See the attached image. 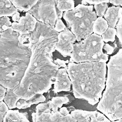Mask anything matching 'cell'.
<instances>
[{
  "label": "cell",
  "instance_id": "cell-32",
  "mask_svg": "<svg viewBox=\"0 0 122 122\" xmlns=\"http://www.w3.org/2000/svg\"><path fill=\"white\" fill-rule=\"evenodd\" d=\"M61 114L63 115H67V114L69 113V111L68 110L67 108L65 107H61L60 108V110L59 111Z\"/></svg>",
  "mask_w": 122,
  "mask_h": 122
},
{
  "label": "cell",
  "instance_id": "cell-13",
  "mask_svg": "<svg viewBox=\"0 0 122 122\" xmlns=\"http://www.w3.org/2000/svg\"><path fill=\"white\" fill-rule=\"evenodd\" d=\"M122 9L121 6H112L108 8L104 15L109 27L115 28L120 18L122 17Z\"/></svg>",
  "mask_w": 122,
  "mask_h": 122
},
{
  "label": "cell",
  "instance_id": "cell-18",
  "mask_svg": "<svg viewBox=\"0 0 122 122\" xmlns=\"http://www.w3.org/2000/svg\"><path fill=\"white\" fill-rule=\"evenodd\" d=\"M20 98L14 93L12 89H6L5 96L3 100L7 105L8 108L12 109L16 108V103Z\"/></svg>",
  "mask_w": 122,
  "mask_h": 122
},
{
  "label": "cell",
  "instance_id": "cell-24",
  "mask_svg": "<svg viewBox=\"0 0 122 122\" xmlns=\"http://www.w3.org/2000/svg\"><path fill=\"white\" fill-rule=\"evenodd\" d=\"M11 22L10 18L7 16L0 17V32L6 30L11 26Z\"/></svg>",
  "mask_w": 122,
  "mask_h": 122
},
{
  "label": "cell",
  "instance_id": "cell-29",
  "mask_svg": "<svg viewBox=\"0 0 122 122\" xmlns=\"http://www.w3.org/2000/svg\"><path fill=\"white\" fill-rule=\"evenodd\" d=\"M82 0L85 1L86 3H88L92 5L99 4L102 2H106V3L109 2V0Z\"/></svg>",
  "mask_w": 122,
  "mask_h": 122
},
{
  "label": "cell",
  "instance_id": "cell-8",
  "mask_svg": "<svg viewBox=\"0 0 122 122\" xmlns=\"http://www.w3.org/2000/svg\"><path fill=\"white\" fill-rule=\"evenodd\" d=\"M76 41L75 36L66 27L57 35V42L55 46V50L64 57L70 56L73 49V44Z\"/></svg>",
  "mask_w": 122,
  "mask_h": 122
},
{
  "label": "cell",
  "instance_id": "cell-33",
  "mask_svg": "<svg viewBox=\"0 0 122 122\" xmlns=\"http://www.w3.org/2000/svg\"><path fill=\"white\" fill-rule=\"evenodd\" d=\"M20 13L18 11H17L16 13H15L12 16V20L14 21H15V22H17L18 21L19 19H20Z\"/></svg>",
  "mask_w": 122,
  "mask_h": 122
},
{
  "label": "cell",
  "instance_id": "cell-28",
  "mask_svg": "<svg viewBox=\"0 0 122 122\" xmlns=\"http://www.w3.org/2000/svg\"><path fill=\"white\" fill-rule=\"evenodd\" d=\"M103 51L107 54H111L114 51V48L107 43H104L103 46Z\"/></svg>",
  "mask_w": 122,
  "mask_h": 122
},
{
  "label": "cell",
  "instance_id": "cell-4",
  "mask_svg": "<svg viewBox=\"0 0 122 122\" xmlns=\"http://www.w3.org/2000/svg\"><path fill=\"white\" fill-rule=\"evenodd\" d=\"M105 90L97 109L111 121L122 118V50L111 57L106 64Z\"/></svg>",
  "mask_w": 122,
  "mask_h": 122
},
{
  "label": "cell",
  "instance_id": "cell-11",
  "mask_svg": "<svg viewBox=\"0 0 122 122\" xmlns=\"http://www.w3.org/2000/svg\"><path fill=\"white\" fill-rule=\"evenodd\" d=\"M37 21V20L31 14L27 12L25 16L20 17L17 22L14 21L11 26L20 35L26 34L34 30Z\"/></svg>",
  "mask_w": 122,
  "mask_h": 122
},
{
  "label": "cell",
  "instance_id": "cell-15",
  "mask_svg": "<svg viewBox=\"0 0 122 122\" xmlns=\"http://www.w3.org/2000/svg\"><path fill=\"white\" fill-rule=\"evenodd\" d=\"M27 112H20L18 110H8L5 114L3 122H29Z\"/></svg>",
  "mask_w": 122,
  "mask_h": 122
},
{
  "label": "cell",
  "instance_id": "cell-3",
  "mask_svg": "<svg viewBox=\"0 0 122 122\" xmlns=\"http://www.w3.org/2000/svg\"><path fill=\"white\" fill-rule=\"evenodd\" d=\"M106 64L99 61L68 63L67 71L76 98L92 105L99 102L105 87Z\"/></svg>",
  "mask_w": 122,
  "mask_h": 122
},
{
  "label": "cell",
  "instance_id": "cell-19",
  "mask_svg": "<svg viewBox=\"0 0 122 122\" xmlns=\"http://www.w3.org/2000/svg\"><path fill=\"white\" fill-rule=\"evenodd\" d=\"M108 27L107 21L102 17H99L96 18L93 23L92 31L94 33L101 35Z\"/></svg>",
  "mask_w": 122,
  "mask_h": 122
},
{
  "label": "cell",
  "instance_id": "cell-6",
  "mask_svg": "<svg viewBox=\"0 0 122 122\" xmlns=\"http://www.w3.org/2000/svg\"><path fill=\"white\" fill-rule=\"evenodd\" d=\"M104 43L101 35L92 33L83 40L73 43V49L69 61L106 62L109 56L103 51Z\"/></svg>",
  "mask_w": 122,
  "mask_h": 122
},
{
  "label": "cell",
  "instance_id": "cell-23",
  "mask_svg": "<svg viewBox=\"0 0 122 122\" xmlns=\"http://www.w3.org/2000/svg\"><path fill=\"white\" fill-rule=\"evenodd\" d=\"M51 101L59 108L62 107L63 104L67 103L69 101V100L67 97L57 96L53 97Z\"/></svg>",
  "mask_w": 122,
  "mask_h": 122
},
{
  "label": "cell",
  "instance_id": "cell-16",
  "mask_svg": "<svg viewBox=\"0 0 122 122\" xmlns=\"http://www.w3.org/2000/svg\"><path fill=\"white\" fill-rule=\"evenodd\" d=\"M18 11L10 0H1L0 2V17H12Z\"/></svg>",
  "mask_w": 122,
  "mask_h": 122
},
{
  "label": "cell",
  "instance_id": "cell-14",
  "mask_svg": "<svg viewBox=\"0 0 122 122\" xmlns=\"http://www.w3.org/2000/svg\"><path fill=\"white\" fill-rule=\"evenodd\" d=\"M46 98L43 94H35L33 97L29 99L20 98L16 103V108L18 109H26L30 107L34 104L45 102Z\"/></svg>",
  "mask_w": 122,
  "mask_h": 122
},
{
  "label": "cell",
  "instance_id": "cell-21",
  "mask_svg": "<svg viewBox=\"0 0 122 122\" xmlns=\"http://www.w3.org/2000/svg\"><path fill=\"white\" fill-rule=\"evenodd\" d=\"M116 30L115 28L108 27L107 29L101 35L102 41L107 43L109 41L113 42L115 39Z\"/></svg>",
  "mask_w": 122,
  "mask_h": 122
},
{
  "label": "cell",
  "instance_id": "cell-22",
  "mask_svg": "<svg viewBox=\"0 0 122 122\" xmlns=\"http://www.w3.org/2000/svg\"><path fill=\"white\" fill-rule=\"evenodd\" d=\"M94 7L96 11V16L98 17H103L108 8V5L107 3L102 2L94 4Z\"/></svg>",
  "mask_w": 122,
  "mask_h": 122
},
{
  "label": "cell",
  "instance_id": "cell-1",
  "mask_svg": "<svg viewBox=\"0 0 122 122\" xmlns=\"http://www.w3.org/2000/svg\"><path fill=\"white\" fill-rule=\"evenodd\" d=\"M58 33L54 26L37 20L32 31L19 35L20 42L31 51L27 68L19 87L14 91L20 98L27 100L35 94L47 92L58 69L67 68L69 61L52 57Z\"/></svg>",
  "mask_w": 122,
  "mask_h": 122
},
{
  "label": "cell",
  "instance_id": "cell-9",
  "mask_svg": "<svg viewBox=\"0 0 122 122\" xmlns=\"http://www.w3.org/2000/svg\"><path fill=\"white\" fill-rule=\"evenodd\" d=\"M32 121L34 122H76L70 113L67 115L61 114L59 111L50 112H33L31 114Z\"/></svg>",
  "mask_w": 122,
  "mask_h": 122
},
{
  "label": "cell",
  "instance_id": "cell-12",
  "mask_svg": "<svg viewBox=\"0 0 122 122\" xmlns=\"http://www.w3.org/2000/svg\"><path fill=\"white\" fill-rule=\"evenodd\" d=\"M54 92H69L71 90V81L68 76L67 68L61 67L57 70L53 81Z\"/></svg>",
  "mask_w": 122,
  "mask_h": 122
},
{
  "label": "cell",
  "instance_id": "cell-31",
  "mask_svg": "<svg viewBox=\"0 0 122 122\" xmlns=\"http://www.w3.org/2000/svg\"><path fill=\"white\" fill-rule=\"evenodd\" d=\"M109 3L116 6H121L122 5V0H109Z\"/></svg>",
  "mask_w": 122,
  "mask_h": 122
},
{
  "label": "cell",
  "instance_id": "cell-30",
  "mask_svg": "<svg viewBox=\"0 0 122 122\" xmlns=\"http://www.w3.org/2000/svg\"><path fill=\"white\" fill-rule=\"evenodd\" d=\"M6 88L0 85V102L3 101L6 93Z\"/></svg>",
  "mask_w": 122,
  "mask_h": 122
},
{
  "label": "cell",
  "instance_id": "cell-7",
  "mask_svg": "<svg viewBox=\"0 0 122 122\" xmlns=\"http://www.w3.org/2000/svg\"><path fill=\"white\" fill-rule=\"evenodd\" d=\"M57 10L53 0H38L28 12L38 21L54 27L57 20Z\"/></svg>",
  "mask_w": 122,
  "mask_h": 122
},
{
  "label": "cell",
  "instance_id": "cell-17",
  "mask_svg": "<svg viewBox=\"0 0 122 122\" xmlns=\"http://www.w3.org/2000/svg\"><path fill=\"white\" fill-rule=\"evenodd\" d=\"M38 0H10L14 7L21 11L28 12Z\"/></svg>",
  "mask_w": 122,
  "mask_h": 122
},
{
  "label": "cell",
  "instance_id": "cell-25",
  "mask_svg": "<svg viewBox=\"0 0 122 122\" xmlns=\"http://www.w3.org/2000/svg\"><path fill=\"white\" fill-rule=\"evenodd\" d=\"M122 17L120 18L118 22L116 23L115 26L116 27V35L118 38L119 40V41L121 44L122 43Z\"/></svg>",
  "mask_w": 122,
  "mask_h": 122
},
{
  "label": "cell",
  "instance_id": "cell-35",
  "mask_svg": "<svg viewBox=\"0 0 122 122\" xmlns=\"http://www.w3.org/2000/svg\"></svg>",
  "mask_w": 122,
  "mask_h": 122
},
{
  "label": "cell",
  "instance_id": "cell-27",
  "mask_svg": "<svg viewBox=\"0 0 122 122\" xmlns=\"http://www.w3.org/2000/svg\"><path fill=\"white\" fill-rule=\"evenodd\" d=\"M65 28L66 26L65 24L63 23L62 20L61 19H58L56 21L55 24L54 25V29L57 32H60L63 30Z\"/></svg>",
  "mask_w": 122,
  "mask_h": 122
},
{
  "label": "cell",
  "instance_id": "cell-2",
  "mask_svg": "<svg viewBox=\"0 0 122 122\" xmlns=\"http://www.w3.org/2000/svg\"><path fill=\"white\" fill-rule=\"evenodd\" d=\"M11 26L0 35V85L18 89L29 64L31 49L21 43Z\"/></svg>",
  "mask_w": 122,
  "mask_h": 122
},
{
  "label": "cell",
  "instance_id": "cell-34",
  "mask_svg": "<svg viewBox=\"0 0 122 122\" xmlns=\"http://www.w3.org/2000/svg\"><path fill=\"white\" fill-rule=\"evenodd\" d=\"M1 0H0V1H1Z\"/></svg>",
  "mask_w": 122,
  "mask_h": 122
},
{
  "label": "cell",
  "instance_id": "cell-26",
  "mask_svg": "<svg viewBox=\"0 0 122 122\" xmlns=\"http://www.w3.org/2000/svg\"><path fill=\"white\" fill-rule=\"evenodd\" d=\"M9 108L6 104L2 101L0 102V122H3V118Z\"/></svg>",
  "mask_w": 122,
  "mask_h": 122
},
{
  "label": "cell",
  "instance_id": "cell-10",
  "mask_svg": "<svg viewBox=\"0 0 122 122\" xmlns=\"http://www.w3.org/2000/svg\"><path fill=\"white\" fill-rule=\"evenodd\" d=\"M71 114L76 122H111L102 113L97 111H87L77 109L71 111Z\"/></svg>",
  "mask_w": 122,
  "mask_h": 122
},
{
  "label": "cell",
  "instance_id": "cell-5",
  "mask_svg": "<svg viewBox=\"0 0 122 122\" xmlns=\"http://www.w3.org/2000/svg\"><path fill=\"white\" fill-rule=\"evenodd\" d=\"M92 5L80 4L72 10L64 11L62 17L77 41L93 33L92 25L97 18Z\"/></svg>",
  "mask_w": 122,
  "mask_h": 122
},
{
  "label": "cell",
  "instance_id": "cell-20",
  "mask_svg": "<svg viewBox=\"0 0 122 122\" xmlns=\"http://www.w3.org/2000/svg\"><path fill=\"white\" fill-rule=\"evenodd\" d=\"M57 9L61 11H67L74 8L73 0H53Z\"/></svg>",
  "mask_w": 122,
  "mask_h": 122
}]
</instances>
